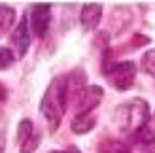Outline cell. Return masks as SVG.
Here are the masks:
<instances>
[{
  "label": "cell",
  "mask_w": 155,
  "mask_h": 153,
  "mask_svg": "<svg viewBox=\"0 0 155 153\" xmlns=\"http://www.w3.org/2000/svg\"><path fill=\"white\" fill-rule=\"evenodd\" d=\"M49 153H68V151L64 149V151H49Z\"/></svg>",
  "instance_id": "ffe728a7"
},
{
  "label": "cell",
  "mask_w": 155,
  "mask_h": 153,
  "mask_svg": "<svg viewBox=\"0 0 155 153\" xmlns=\"http://www.w3.org/2000/svg\"><path fill=\"white\" fill-rule=\"evenodd\" d=\"M10 44L15 51V57L23 59L28 51V45H30V36H28V15L25 13L19 21L17 28L13 30V34L10 36Z\"/></svg>",
  "instance_id": "8992f818"
},
{
  "label": "cell",
  "mask_w": 155,
  "mask_h": 153,
  "mask_svg": "<svg viewBox=\"0 0 155 153\" xmlns=\"http://www.w3.org/2000/svg\"><path fill=\"white\" fill-rule=\"evenodd\" d=\"M98 153H133V149L121 140H104L98 146Z\"/></svg>",
  "instance_id": "8fae6325"
},
{
  "label": "cell",
  "mask_w": 155,
  "mask_h": 153,
  "mask_svg": "<svg viewBox=\"0 0 155 153\" xmlns=\"http://www.w3.org/2000/svg\"><path fill=\"white\" fill-rule=\"evenodd\" d=\"M15 53L10 47H0V70H8L15 63Z\"/></svg>",
  "instance_id": "5bb4252c"
},
{
  "label": "cell",
  "mask_w": 155,
  "mask_h": 153,
  "mask_svg": "<svg viewBox=\"0 0 155 153\" xmlns=\"http://www.w3.org/2000/svg\"><path fill=\"white\" fill-rule=\"evenodd\" d=\"M142 70L146 74H150L151 78H155V49H150V51H146L144 55H142Z\"/></svg>",
  "instance_id": "4fadbf2b"
},
{
  "label": "cell",
  "mask_w": 155,
  "mask_h": 153,
  "mask_svg": "<svg viewBox=\"0 0 155 153\" xmlns=\"http://www.w3.org/2000/svg\"><path fill=\"white\" fill-rule=\"evenodd\" d=\"M15 21V10L6 4H0V36H4L12 28Z\"/></svg>",
  "instance_id": "30bf717a"
},
{
  "label": "cell",
  "mask_w": 155,
  "mask_h": 153,
  "mask_svg": "<svg viewBox=\"0 0 155 153\" xmlns=\"http://www.w3.org/2000/svg\"><path fill=\"white\" fill-rule=\"evenodd\" d=\"M104 76L108 83L117 89V91H127L134 85L136 78V64L130 60H123V63H108L104 66Z\"/></svg>",
  "instance_id": "3957f363"
},
{
  "label": "cell",
  "mask_w": 155,
  "mask_h": 153,
  "mask_svg": "<svg viewBox=\"0 0 155 153\" xmlns=\"http://www.w3.org/2000/svg\"><path fill=\"white\" fill-rule=\"evenodd\" d=\"M36 131H34V125H32V121L30 119H23L19 127H17V142H19V146H23L30 136H32Z\"/></svg>",
  "instance_id": "7c38bea8"
},
{
  "label": "cell",
  "mask_w": 155,
  "mask_h": 153,
  "mask_svg": "<svg viewBox=\"0 0 155 153\" xmlns=\"http://www.w3.org/2000/svg\"><path fill=\"white\" fill-rule=\"evenodd\" d=\"M97 125V117L93 113H81V116H76L72 119V131L76 134H85L93 131V127Z\"/></svg>",
  "instance_id": "ba28073f"
},
{
  "label": "cell",
  "mask_w": 155,
  "mask_h": 153,
  "mask_svg": "<svg viewBox=\"0 0 155 153\" xmlns=\"http://www.w3.org/2000/svg\"><path fill=\"white\" fill-rule=\"evenodd\" d=\"M133 140H134V144H151V142H155V112L150 117V121L146 123V127L136 136H133Z\"/></svg>",
  "instance_id": "9c48e42d"
},
{
  "label": "cell",
  "mask_w": 155,
  "mask_h": 153,
  "mask_svg": "<svg viewBox=\"0 0 155 153\" xmlns=\"http://www.w3.org/2000/svg\"><path fill=\"white\" fill-rule=\"evenodd\" d=\"M28 21H30V30L34 36L44 38V34L49 28V21H51V8L49 4H32L30 11H27Z\"/></svg>",
  "instance_id": "5b68a950"
},
{
  "label": "cell",
  "mask_w": 155,
  "mask_h": 153,
  "mask_svg": "<svg viewBox=\"0 0 155 153\" xmlns=\"http://www.w3.org/2000/svg\"><path fill=\"white\" fill-rule=\"evenodd\" d=\"M6 98H8V91H6V87L2 85V83H0V106L6 102Z\"/></svg>",
  "instance_id": "e0dca14e"
},
{
  "label": "cell",
  "mask_w": 155,
  "mask_h": 153,
  "mask_svg": "<svg viewBox=\"0 0 155 153\" xmlns=\"http://www.w3.org/2000/svg\"><path fill=\"white\" fill-rule=\"evenodd\" d=\"M66 151H68V153H80V151H78V148H74V146H70Z\"/></svg>",
  "instance_id": "d6986e66"
},
{
  "label": "cell",
  "mask_w": 155,
  "mask_h": 153,
  "mask_svg": "<svg viewBox=\"0 0 155 153\" xmlns=\"http://www.w3.org/2000/svg\"><path fill=\"white\" fill-rule=\"evenodd\" d=\"M40 146V132H34L30 138L21 146V153H34V149Z\"/></svg>",
  "instance_id": "9a60e30c"
},
{
  "label": "cell",
  "mask_w": 155,
  "mask_h": 153,
  "mask_svg": "<svg viewBox=\"0 0 155 153\" xmlns=\"http://www.w3.org/2000/svg\"><path fill=\"white\" fill-rule=\"evenodd\" d=\"M6 148V138H4V131H0V153H4Z\"/></svg>",
  "instance_id": "ac0fdd59"
},
{
  "label": "cell",
  "mask_w": 155,
  "mask_h": 153,
  "mask_svg": "<svg viewBox=\"0 0 155 153\" xmlns=\"http://www.w3.org/2000/svg\"><path fill=\"white\" fill-rule=\"evenodd\" d=\"M100 17H102V4H83L81 8V27L85 32L89 30H95L100 23Z\"/></svg>",
  "instance_id": "52a82bcc"
},
{
  "label": "cell",
  "mask_w": 155,
  "mask_h": 153,
  "mask_svg": "<svg viewBox=\"0 0 155 153\" xmlns=\"http://www.w3.org/2000/svg\"><path fill=\"white\" fill-rule=\"evenodd\" d=\"M117 123L123 132L136 136L150 121V104L144 98H133L125 104H121L117 110Z\"/></svg>",
  "instance_id": "7a4b0ae2"
},
{
  "label": "cell",
  "mask_w": 155,
  "mask_h": 153,
  "mask_svg": "<svg viewBox=\"0 0 155 153\" xmlns=\"http://www.w3.org/2000/svg\"><path fill=\"white\" fill-rule=\"evenodd\" d=\"M68 87H66V76H61V78H55L45 93L42 96V102H40V112L42 116L48 121V127L51 132H55L61 121H63V116L66 112V106H68Z\"/></svg>",
  "instance_id": "6da1fadb"
},
{
  "label": "cell",
  "mask_w": 155,
  "mask_h": 153,
  "mask_svg": "<svg viewBox=\"0 0 155 153\" xmlns=\"http://www.w3.org/2000/svg\"><path fill=\"white\" fill-rule=\"evenodd\" d=\"M100 100H102V89H100L98 85L83 87L80 91V95L76 96V100H74L76 116H81V113H93V110L100 104Z\"/></svg>",
  "instance_id": "277c9868"
},
{
  "label": "cell",
  "mask_w": 155,
  "mask_h": 153,
  "mask_svg": "<svg viewBox=\"0 0 155 153\" xmlns=\"http://www.w3.org/2000/svg\"><path fill=\"white\" fill-rule=\"evenodd\" d=\"M136 149H133V153H155V142L151 144H134Z\"/></svg>",
  "instance_id": "2e32d148"
}]
</instances>
